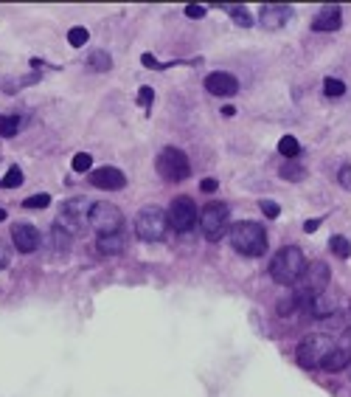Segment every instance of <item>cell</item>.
I'll use <instances>...</instances> for the list:
<instances>
[{
  "mask_svg": "<svg viewBox=\"0 0 351 397\" xmlns=\"http://www.w3.org/2000/svg\"><path fill=\"white\" fill-rule=\"evenodd\" d=\"M335 347V341L329 335L323 333H309L301 344H298V352H295V358H298V366L301 369H317L320 361L326 358V352Z\"/></svg>",
  "mask_w": 351,
  "mask_h": 397,
  "instance_id": "obj_4",
  "label": "cell"
},
{
  "mask_svg": "<svg viewBox=\"0 0 351 397\" xmlns=\"http://www.w3.org/2000/svg\"><path fill=\"white\" fill-rule=\"evenodd\" d=\"M99 251L101 254H110V256H116V254H121L124 248H127V237L118 231V234H104V237H99Z\"/></svg>",
  "mask_w": 351,
  "mask_h": 397,
  "instance_id": "obj_16",
  "label": "cell"
},
{
  "mask_svg": "<svg viewBox=\"0 0 351 397\" xmlns=\"http://www.w3.org/2000/svg\"><path fill=\"white\" fill-rule=\"evenodd\" d=\"M200 189H203V192H217V189H220V183L213 180V178H205V180L200 183Z\"/></svg>",
  "mask_w": 351,
  "mask_h": 397,
  "instance_id": "obj_34",
  "label": "cell"
},
{
  "mask_svg": "<svg viewBox=\"0 0 351 397\" xmlns=\"http://www.w3.org/2000/svg\"><path fill=\"white\" fill-rule=\"evenodd\" d=\"M121 226H124V215H121L118 206L107 203V200L90 206V228L99 231V237H104V234H118Z\"/></svg>",
  "mask_w": 351,
  "mask_h": 397,
  "instance_id": "obj_8",
  "label": "cell"
},
{
  "mask_svg": "<svg viewBox=\"0 0 351 397\" xmlns=\"http://www.w3.org/2000/svg\"><path fill=\"white\" fill-rule=\"evenodd\" d=\"M155 167H157L160 178H164V180H172V183L185 180L188 175H192V164H188V155H185L183 149H177V147L160 149Z\"/></svg>",
  "mask_w": 351,
  "mask_h": 397,
  "instance_id": "obj_5",
  "label": "cell"
},
{
  "mask_svg": "<svg viewBox=\"0 0 351 397\" xmlns=\"http://www.w3.org/2000/svg\"><path fill=\"white\" fill-rule=\"evenodd\" d=\"M236 254L242 256H261L267 251V231L261 223H236L228 234Z\"/></svg>",
  "mask_w": 351,
  "mask_h": 397,
  "instance_id": "obj_1",
  "label": "cell"
},
{
  "mask_svg": "<svg viewBox=\"0 0 351 397\" xmlns=\"http://www.w3.org/2000/svg\"><path fill=\"white\" fill-rule=\"evenodd\" d=\"M152 101H155V91H152V88H141V91H138V104L149 108Z\"/></svg>",
  "mask_w": 351,
  "mask_h": 397,
  "instance_id": "obj_31",
  "label": "cell"
},
{
  "mask_svg": "<svg viewBox=\"0 0 351 397\" xmlns=\"http://www.w3.org/2000/svg\"><path fill=\"white\" fill-rule=\"evenodd\" d=\"M281 178H284V180H304V178H307V169H304L301 164H295V161H287V164L281 167Z\"/></svg>",
  "mask_w": 351,
  "mask_h": 397,
  "instance_id": "obj_20",
  "label": "cell"
},
{
  "mask_svg": "<svg viewBox=\"0 0 351 397\" xmlns=\"http://www.w3.org/2000/svg\"><path fill=\"white\" fill-rule=\"evenodd\" d=\"M307 268V259H304V251L295 248V245H284L273 262H270V276H273L278 285H295L298 276L304 274Z\"/></svg>",
  "mask_w": 351,
  "mask_h": 397,
  "instance_id": "obj_2",
  "label": "cell"
},
{
  "mask_svg": "<svg viewBox=\"0 0 351 397\" xmlns=\"http://www.w3.org/2000/svg\"><path fill=\"white\" fill-rule=\"evenodd\" d=\"M323 93H326L329 99H337V96H343V93H346V85L340 82V79L329 76V79H326V82H323Z\"/></svg>",
  "mask_w": 351,
  "mask_h": 397,
  "instance_id": "obj_22",
  "label": "cell"
},
{
  "mask_svg": "<svg viewBox=\"0 0 351 397\" xmlns=\"http://www.w3.org/2000/svg\"><path fill=\"white\" fill-rule=\"evenodd\" d=\"M88 37H90V34H88V29H82V25H73V29L68 32V43H70L73 48H82V45L88 43Z\"/></svg>",
  "mask_w": 351,
  "mask_h": 397,
  "instance_id": "obj_23",
  "label": "cell"
},
{
  "mask_svg": "<svg viewBox=\"0 0 351 397\" xmlns=\"http://www.w3.org/2000/svg\"><path fill=\"white\" fill-rule=\"evenodd\" d=\"M340 23H343V14H340V6H326L315 20H312V29L315 32H335L340 29Z\"/></svg>",
  "mask_w": 351,
  "mask_h": 397,
  "instance_id": "obj_14",
  "label": "cell"
},
{
  "mask_svg": "<svg viewBox=\"0 0 351 397\" xmlns=\"http://www.w3.org/2000/svg\"><path fill=\"white\" fill-rule=\"evenodd\" d=\"M337 180H340V187H343V189H348V192H351V164H348V167H343V169L337 172Z\"/></svg>",
  "mask_w": 351,
  "mask_h": 397,
  "instance_id": "obj_30",
  "label": "cell"
},
{
  "mask_svg": "<svg viewBox=\"0 0 351 397\" xmlns=\"http://www.w3.org/2000/svg\"><path fill=\"white\" fill-rule=\"evenodd\" d=\"M197 206L192 197H174L169 206V226L174 231H192L197 223Z\"/></svg>",
  "mask_w": 351,
  "mask_h": 397,
  "instance_id": "obj_9",
  "label": "cell"
},
{
  "mask_svg": "<svg viewBox=\"0 0 351 397\" xmlns=\"http://www.w3.org/2000/svg\"><path fill=\"white\" fill-rule=\"evenodd\" d=\"M231 17H233V23H236V25H242V29H248V25H253V17L248 14V9H239V6H233V9H231Z\"/></svg>",
  "mask_w": 351,
  "mask_h": 397,
  "instance_id": "obj_26",
  "label": "cell"
},
{
  "mask_svg": "<svg viewBox=\"0 0 351 397\" xmlns=\"http://www.w3.org/2000/svg\"><path fill=\"white\" fill-rule=\"evenodd\" d=\"M73 172H90L93 169V158L88 155V152H79V155H73Z\"/></svg>",
  "mask_w": 351,
  "mask_h": 397,
  "instance_id": "obj_24",
  "label": "cell"
},
{
  "mask_svg": "<svg viewBox=\"0 0 351 397\" xmlns=\"http://www.w3.org/2000/svg\"><path fill=\"white\" fill-rule=\"evenodd\" d=\"M20 130V119L17 116H0V136L3 139H14Z\"/></svg>",
  "mask_w": 351,
  "mask_h": 397,
  "instance_id": "obj_18",
  "label": "cell"
},
{
  "mask_svg": "<svg viewBox=\"0 0 351 397\" xmlns=\"http://www.w3.org/2000/svg\"><path fill=\"white\" fill-rule=\"evenodd\" d=\"M169 231V215L157 206H144L135 217V234L144 243H160Z\"/></svg>",
  "mask_w": 351,
  "mask_h": 397,
  "instance_id": "obj_3",
  "label": "cell"
},
{
  "mask_svg": "<svg viewBox=\"0 0 351 397\" xmlns=\"http://www.w3.org/2000/svg\"><path fill=\"white\" fill-rule=\"evenodd\" d=\"M205 91L211 96H236L239 93V79L233 73H225V71H213L205 76Z\"/></svg>",
  "mask_w": 351,
  "mask_h": 397,
  "instance_id": "obj_10",
  "label": "cell"
},
{
  "mask_svg": "<svg viewBox=\"0 0 351 397\" xmlns=\"http://www.w3.org/2000/svg\"><path fill=\"white\" fill-rule=\"evenodd\" d=\"M20 183H23V172H20V167H12V169H9V175H6L3 180H0V187H6V189H17Z\"/></svg>",
  "mask_w": 351,
  "mask_h": 397,
  "instance_id": "obj_25",
  "label": "cell"
},
{
  "mask_svg": "<svg viewBox=\"0 0 351 397\" xmlns=\"http://www.w3.org/2000/svg\"><path fill=\"white\" fill-rule=\"evenodd\" d=\"M141 60H144V65H146V68H160V65H157V60H155L152 54H144Z\"/></svg>",
  "mask_w": 351,
  "mask_h": 397,
  "instance_id": "obj_37",
  "label": "cell"
},
{
  "mask_svg": "<svg viewBox=\"0 0 351 397\" xmlns=\"http://www.w3.org/2000/svg\"><path fill=\"white\" fill-rule=\"evenodd\" d=\"M48 203H51V195H45V192H42V195H34V197H25V200H23V206H25V208H45Z\"/></svg>",
  "mask_w": 351,
  "mask_h": 397,
  "instance_id": "obj_27",
  "label": "cell"
},
{
  "mask_svg": "<svg viewBox=\"0 0 351 397\" xmlns=\"http://www.w3.org/2000/svg\"><path fill=\"white\" fill-rule=\"evenodd\" d=\"M90 183L96 189H104V192H116V189H124L127 187V178L121 169L116 167H101V169H90Z\"/></svg>",
  "mask_w": 351,
  "mask_h": 397,
  "instance_id": "obj_11",
  "label": "cell"
},
{
  "mask_svg": "<svg viewBox=\"0 0 351 397\" xmlns=\"http://www.w3.org/2000/svg\"><path fill=\"white\" fill-rule=\"evenodd\" d=\"M317 228H320V220H307V223H304V231H307V234H312V231H317Z\"/></svg>",
  "mask_w": 351,
  "mask_h": 397,
  "instance_id": "obj_36",
  "label": "cell"
},
{
  "mask_svg": "<svg viewBox=\"0 0 351 397\" xmlns=\"http://www.w3.org/2000/svg\"><path fill=\"white\" fill-rule=\"evenodd\" d=\"M57 226H60L65 234H70V237H73V234H82V231L90 226V206H88V200H82V197L65 200Z\"/></svg>",
  "mask_w": 351,
  "mask_h": 397,
  "instance_id": "obj_6",
  "label": "cell"
},
{
  "mask_svg": "<svg viewBox=\"0 0 351 397\" xmlns=\"http://www.w3.org/2000/svg\"><path fill=\"white\" fill-rule=\"evenodd\" d=\"M9 259H12V256H9V248H6L3 243H0V268H6Z\"/></svg>",
  "mask_w": 351,
  "mask_h": 397,
  "instance_id": "obj_35",
  "label": "cell"
},
{
  "mask_svg": "<svg viewBox=\"0 0 351 397\" xmlns=\"http://www.w3.org/2000/svg\"><path fill=\"white\" fill-rule=\"evenodd\" d=\"M298 310V302H295V296H289V299H284L281 304H278V315H289V313H295Z\"/></svg>",
  "mask_w": 351,
  "mask_h": 397,
  "instance_id": "obj_29",
  "label": "cell"
},
{
  "mask_svg": "<svg viewBox=\"0 0 351 397\" xmlns=\"http://www.w3.org/2000/svg\"><path fill=\"white\" fill-rule=\"evenodd\" d=\"M259 206H261V215H264V217H270V220H273V217H278V215H281L278 203H273V200H261Z\"/></svg>",
  "mask_w": 351,
  "mask_h": 397,
  "instance_id": "obj_28",
  "label": "cell"
},
{
  "mask_svg": "<svg viewBox=\"0 0 351 397\" xmlns=\"http://www.w3.org/2000/svg\"><path fill=\"white\" fill-rule=\"evenodd\" d=\"M278 152L284 155V158H295L301 152V144H298V139L295 136H284L281 141H278Z\"/></svg>",
  "mask_w": 351,
  "mask_h": 397,
  "instance_id": "obj_19",
  "label": "cell"
},
{
  "mask_svg": "<svg viewBox=\"0 0 351 397\" xmlns=\"http://www.w3.org/2000/svg\"><path fill=\"white\" fill-rule=\"evenodd\" d=\"M85 68L93 71V73H104V71H110L113 68V60L107 51H93V54L85 60Z\"/></svg>",
  "mask_w": 351,
  "mask_h": 397,
  "instance_id": "obj_17",
  "label": "cell"
},
{
  "mask_svg": "<svg viewBox=\"0 0 351 397\" xmlns=\"http://www.w3.org/2000/svg\"><path fill=\"white\" fill-rule=\"evenodd\" d=\"M12 240H14V248L20 254H34L40 248V231L34 226H14L12 228Z\"/></svg>",
  "mask_w": 351,
  "mask_h": 397,
  "instance_id": "obj_13",
  "label": "cell"
},
{
  "mask_svg": "<svg viewBox=\"0 0 351 397\" xmlns=\"http://www.w3.org/2000/svg\"><path fill=\"white\" fill-rule=\"evenodd\" d=\"M3 220H6V211H3V208H0V223H3Z\"/></svg>",
  "mask_w": 351,
  "mask_h": 397,
  "instance_id": "obj_38",
  "label": "cell"
},
{
  "mask_svg": "<svg viewBox=\"0 0 351 397\" xmlns=\"http://www.w3.org/2000/svg\"><path fill=\"white\" fill-rule=\"evenodd\" d=\"M337 347H340V350H346V352L351 355V327H348V330H346V333L340 335V341H337Z\"/></svg>",
  "mask_w": 351,
  "mask_h": 397,
  "instance_id": "obj_32",
  "label": "cell"
},
{
  "mask_svg": "<svg viewBox=\"0 0 351 397\" xmlns=\"http://www.w3.org/2000/svg\"><path fill=\"white\" fill-rule=\"evenodd\" d=\"M228 228V206L220 200H211L200 208V231L205 234V240L217 243L222 240V234Z\"/></svg>",
  "mask_w": 351,
  "mask_h": 397,
  "instance_id": "obj_7",
  "label": "cell"
},
{
  "mask_svg": "<svg viewBox=\"0 0 351 397\" xmlns=\"http://www.w3.org/2000/svg\"><path fill=\"white\" fill-rule=\"evenodd\" d=\"M348 363H351V355L335 344V347L326 352V358L320 361V369H326V372H340V369H346Z\"/></svg>",
  "mask_w": 351,
  "mask_h": 397,
  "instance_id": "obj_15",
  "label": "cell"
},
{
  "mask_svg": "<svg viewBox=\"0 0 351 397\" xmlns=\"http://www.w3.org/2000/svg\"><path fill=\"white\" fill-rule=\"evenodd\" d=\"M289 17H292V9H289V6L270 3V6L261 9L259 23H261V29H267V32H278V29H284V25L289 23Z\"/></svg>",
  "mask_w": 351,
  "mask_h": 397,
  "instance_id": "obj_12",
  "label": "cell"
},
{
  "mask_svg": "<svg viewBox=\"0 0 351 397\" xmlns=\"http://www.w3.org/2000/svg\"><path fill=\"white\" fill-rule=\"evenodd\" d=\"M185 14L192 20H200V17H205V9L203 6H185Z\"/></svg>",
  "mask_w": 351,
  "mask_h": 397,
  "instance_id": "obj_33",
  "label": "cell"
},
{
  "mask_svg": "<svg viewBox=\"0 0 351 397\" xmlns=\"http://www.w3.org/2000/svg\"><path fill=\"white\" fill-rule=\"evenodd\" d=\"M329 248H332V254L335 256H340V259H348L351 256V243L346 240V237H332V243H329Z\"/></svg>",
  "mask_w": 351,
  "mask_h": 397,
  "instance_id": "obj_21",
  "label": "cell"
}]
</instances>
